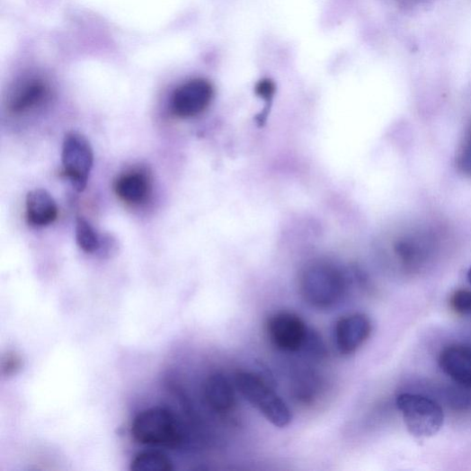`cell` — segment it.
I'll list each match as a JSON object with an SVG mask.
<instances>
[{
    "mask_svg": "<svg viewBox=\"0 0 471 471\" xmlns=\"http://www.w3.org/2000/svg\"><path fill=\"white\" fill-rule=\"evenodd\" d=\"M299 288L304 300L313 307L327 309L342 299L346 280L334 264L318 261L307 265L301 272Z\"/></svg>",
    "mask_w": 471,
    "mask_h": 471,
    "instance_id": "obj_1",
    "label": "cell"
},
{
    "mask_svg": "<svg viewBox=\"0 0 471 471\" xmlns=\"http://www.w3.org/2000/svg\"><path fill=\"white\" fill-rule=\"evenodd\" d=\"M131 434L142 445L177 448L182 440V430L169 410L155 407L139 413L132 422Z\"/></svg>",
    "mask_w": 471,
    "mask_h": 471,
    "instance_id": "obj_2",
    "label": "cell"
},
{
    "mask_svg": "<svg viewBox=\"0 0 471 471\" xmlns=\"http://www.w3.org/2000/svg\"><path fill=\"white\" fill-rule=\"evenodd\" d=\"M236 387L272 425L285 428L290 423L292 415L288 405L262 378L241 372L236 376Z\"/></svg>",
    "mask_w": 471,
    "mask_h": 471,
    "instance_id": "obj_3",
    "label": "cell"
},
{
    "mask_svg": "<svg viewBox=\"0 0 471 471\" xmlns=\"http://www.w3.org/2000/svg\"><path fill=\"white\" fill-rule=\"evenodd\" d=\"M396 404L412 436L418 439L431 438L442 428L444 413L434 400L418 395L403 394L397 397Z\"/></svg>",
    "mask_w": 471,
    "mask_h": 471,
    "instance_id": "obj_4",
    "label": "cell"
},
{
    "mask_svg": "<svg viewBox=\"0 0 471 471\" xmlns=\"http://www.w3.org/2000/svg\"><path fill=\"white\" fill-rule=\"evenodd\" d=\"M64 173L73 188L84 191L93 167V150L89 140L81 133L71 131L64 138L62 146Z\"/></svg>",
    "mask_w": 471,
    "mask_h": 471,
    "instance_id": "obj_5",
    "label": "cell"
},
{
    "mask_svg": "<svg viewBox=\"0 0 471 471\" xmlns=\"http://www.w3.org/2000/svg\"><path fill=\"white\" fill-rule=\"evenodd\" d=\"M214 98V88L206 78L196 77L178 87L172 97L173 113L186 120L204 112Z\"/></svg>",
    "mask_w": 471,
    "mask_h": 471,
    "instance_id": "obj_6",
    "label": "cell"
},
{
    "mask_svg": "<svg viewBox=\"0 0 471 471\" xmlns=\"http://www.w3.org/2000/svg\"><path fill=\"white\" fill-rule=\"evenodd\" d=\"M267 334L278 349L297 351L305 346L309 333L305 323L296 314L280 312L268 320Z\"/></svg>",
    "mask_w": 471,
    "mask_h": 471,
    "instance_id": "obj_7",
    "label": "cell"
},
{
    "mask_svg": "<svg viewBox=\"0 0 471 471\" xmlns=\"http://www.w3.org/2000/svg\"><path fill=\"white\" fill-rule=\"evenodd\" d=\"M372 326L363 314H352L339 320L334 330L335 342L343 355L358 351L369 338Z\"/></svg>",
    "mask_w": 471,
    "mask_h": 471,
    "instance_id": "obj_8",
    "label": "cell"
},
{
    "mask_svg": "<svg viewBox=\"0 0 471 471\" xmlns=\"http://www.w3.org/2000/svg\"><path fill=\"white\" fill-rule=\"evenodd\" d=\"M441 369L458 385L471 389V346L454 344L446 347L440 356Z\"/></svg>",
    "mask_w": 471,
    "mask_h": 471,
    "instance_id": "obj_9",
    "label": "cell"
},
{
    "mask_svg": "<svg viewBox=\"0 0 471 471\" xmlns=\"http://www.w3.org/2000/svg\"><path fill=\"white\" fill-rule=\"evenodd\" d=\"M118 199L131 206L145 203L151 191L149 175L143 170H133L121 174L114 182Z\"/></svg>",
    "mask_w": 471,
    "mask_h": 471,
    "instance_id": "obj_10",
    "label": "cell"
},
{
    "mask_svg": "<svg viewBox=\"0 0 471 471\" xmlns=\"http://www.w3.org/2000/svg\"><path fill=\"white\" fill-rule=\"evenodd\" d=\"M58 208L53 196L45 189H34L26 196V217L29 224L43 227L54 223Z\"/></svg>",
    "mask_w": 471,
    "mask_h": 471,
    "instance_id": "obj_11",
    "label": "cell"
},
{
    "mask_svg": "<svg viewBox=\"0 0 471 471\" xmlns=\"http://www.w3.org/2000/svg\"><path fill=\"white\" fill-rule=\"evenodd\" d=\"M49 96V88L46 83L39 78H31L23 83L13 94L9 109L10 111L21 114L42 104Z\"/></svg>",
    "mask_w": 471,
    "mask_h": 471,
    "instance_id": "obj_12",
    "label": "cell"
},
{
    "mask_svg": "<svg viewBox=\"0 0 471 471\" xmlns=\"http://www.w3.org/2000/svg\"><path fill=\"white\" fill-rule=\"evenodd\" d=\"M204 395L208 404L218 413H227L235 405L236 396L232 385L222 374L211 375L206 381Z\"/></svg>",
    "mask_w": 471,
    "mask_h": 471,
    "instance_id": "obj_13",
    "label": "cell"
},
{
    "mask_svg": "<svg viewBox=\"0 0 471 471\" xmlns=\"http://www.w3.org/2000/svg\"><path fill=\"white\" fill-rule=\"evenodd\" d=\"M75 237L78 247L86 253H99L102 246V234L92 226L84 218L76 220Z\"/></svg>",
    "mask_w": 471,
    "mask_h": 471,
    "instance_id": "obj_14",
    "label": "cell"
},
{
    "mask_svg": "<svg viewBox=\"0 0 471 471\" xmlns=\"http://www.w3.org/2000/svg\"><path fill=\"white\" fill-rule=\"evenodd\" d=\"M133 471H171L173 463L170 458L161 451H143L137 454L131 461Z\"/></svg>",
    "mask_w": 471,
    "mask_h": 471,
    "instance_id": "obj_15",
    "label": "cell"
},
{
    "mask_svg": "<svg viewBox=\"0 0 471 471\" xmlns=\"http://www.w3.org/2000/svg\"><path fill=\"white\" fill-rule=\"evenodd\" d=\"M451 308L461 316L471 315V291L460 289L456 291L450 298Z\"/></svg>",
    "mask_w": 471,
    "mask_h": 471,
    "instance_id": "obj_16",
    "label": "cell"
},
{
    "mask_svg": "<svg viewBox=\"0 0 471 471\" xmlns=\"http://www.w3.org/2000/svg\"><path fill=\"white\" fill-rule=\"evenodd\" d=\"M469 388L458 385L449 392V404L455 410H467L471 407V392Z\"/></svg>",
    "mask_w": 471,
    "mask_h": 471,
    "instance_id": "obj_17",
    "label": "cell"
},
{
    "mask_svg": "<svg viewBox=\"0 0 471 471\" xmlns=\"http://www.w3.org/2000/svg\"><path fill=\"white\" fill-rule=\"evenodd\" d=\"M458 164L464 174L471 176V131L459 153Z\"/></svg>",
    "mask_w": 471,
    "mask_h": 471,
    "instance_id": "obj_18",
    "label": "cell"
},
{
    "mask_svg": "<svg viewBox=\"0 0 471 471\" xmlns=\"http://www.w3.org/2000/svg\"><path fill=\"white\" fill-rule=\"evenodd\" d=\"M256 94L264 100H270L276 93V85L270 80H262L256 85Z\"/></svg>",
    "mask_w": 471,
    "mask_h": 471,
    "instance_id": "obj_19",
    "label": "cell"
},
{
    "mask_svg": "<svg viewBox=\"0 0 471 471\" xmlns=\"http://www.w3.org/2000/svg\"><path fill=\"white\" fill-rule=\"evenodd\" d=\"M21 360L14 353H8L3 361V373L12 375L20 369Z\"/></svg>",
    "mask_w": 471,
    "mask_h": 471,
    "instance_id": "obj_20",
    "label": "cell"
},
{
    "mask_svg": "<svg viewBox=\"0 0 471 471\" xmlns=\"http://www.w3.org/2000/svg\"><path fill=\"white\" fill-rule=\"evenodd\" d=\"M467 280H468L469 284L471 285V267H470V269L467 271Z\"/></svg>",
    "mask_w": 471,
    "mask_h": 471,
    "instance_id": "obj_21",
    "label": "cell"
}]
</instances>
